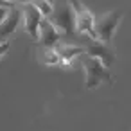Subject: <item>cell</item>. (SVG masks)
Returning a JSON list of instances; mask_svg holds the SVG:
<instances>
[{
    "label": "cell",
    "instance_id": "1",
    "mask_svg": "<svg viewBox=\"0 0 131 131\" xmlns=\"http://www.w3.org/2000/svg\"><path fill=\"white\" fill-rule=\"evenodd\" d=\"M50 24L65 34H72L75 31V18H74V9L68 4V0H52V9L47 15Z\"/></svg>",
    "mask_w": 131,
    "mask_h": 131
},
{
    "label": "cell",
    "instance_id": "2",
    "mask_svg": "<svg viewBox=\"0 0 131 131\" xmlns=\"http://www.w3.org/2000/svg\"><path fill=\"white\" fill-rule=\"evenodd\" d=\"M81 65L84 68L86 74V81H84V88L86 90H93L102 83H111V75L108 72V67H104L97 58L90 56V54H81Z\"/></svg>",
    "mask_w": 131,
    "mask_h": 131
},
{
    "label": "cell",
    "instance_id": "3",
    "mask_svg": "<svg viewBox=\"0 0 131 131\" xmlns=\"http://www.w3.org/2000/svg\"><path fill=\"white\" fill-rule=\"evenodd\" d=\"M122 20V11H108L101 16H93V32L95 38L102 43H110L117 25Z\"/></svg>",
    "mask_w": 131,
    "mask_h": 131
},
{
    "label": "cell",
    "instance_id": "4",
    "mask_svg": "<svg viewBox=\"0 0 131 131\" xmlns=\"http://www.w3.org/2000/svg\"><path fill=\"white\" fill-rule=\"evenodd\" d=\"M20 24H22V9L18 4H13L9 6L6 18L0 24V41H6L13 32H16Z\"/></svg>",
    "mask_w": 131,
    "mask_h": 131
},
{
    "label": "cell",
    "instance_id": "5",
    "mask_svg": "<svg viewBox=\"0 0 131 131\" xmlns=\"http://www.w3.org/2000/svg\"><path fill=\"white\" fill-rule=\"evenodd\" d=\"M18 6H20V9H22V22H24V25H25V31L31 34L32 40H36V38H38V27H40V22H41L43 15L34 7L31 2H27V4H18Z\"/></svg>",
    "mask_w": 131,
    "mask_h": 131
},
{
    "label": "cell",
    "instance_id": "6",
    "mask_svg": "<svg viewBox=\"0 0 131 131\" xmlns=\"http://www.w3.org/2000/svg\"><path fill=\"white\" fill-rule=\"evenodd\" d=\"M61 34L63 32H59L50 24V20L47 16H43L41 22H40V27H38V38H36V41L40 45H43V47H54L61 40Z\"/></svg>",
    "mask_w": 131,
    "mask_h": 131
},
{
    "label": "cell",
    "instance_id": "7",
    "mask_svg": "<svg viewBox=\"0 0 131 131\" xmlns=\"http://www.w3.org/2000/svg\"><path fill=\"white\" fill-rule=\"evenodd\" d=\"M84 50H86V54L97 58L104 67H110V65L115 61V54H113V50H110V49L106 47V43H102V41H99V40H93V38L86 40V47H84Z\"/></svg>",
    "mask_w": 131,
    "mask_h": 131
},
{
    "label": "cell",
    "instance_id": "8",
    "mask_svg": "<svg viewBox=\"0 0 131 131\" xmlns=\"http://www.w3.org/2000/svg\"><path fill=\"white\" fill-rule=\"evenodd\" d=\"M54 49H56V52L61 59V65H68L75 58H79L81 54L86 52L84 47H81V45H68V43H59V41L54 45Z\"/></svg>",
    "mask_w": 131,
    "mask_h": 131
},
{
    "label": "cell",
    "instance_id": "9",
    "mask_svg": "<svg viewBox=\"0 0 131 131\" xmlns=\"http://www.w3.org/2000/svg\"><path fill=\"white\" fill-rule=\"evenodd\" d=\"M38 61L43 65H59L61 63L56 49L54 47H43V45L38 47Z\"/></svg>",
    "mask_w": 131,
    "mask_h": 131
},
{
    "label": "cell",
    "instance_id": "10",
    "mask_svg": "<svg viewBox=\"0 0 131 131\" xmlns=\"http://www.w3.org/2000/svg\"><path fill=\"white\" fill-rule=\"evenodd\" d=\"M31 4H32L43 16H47V15L50 13V9H52V2H49V0H31Z\"/></svg>",
    "mask_w": 131,
    "mask_h": 131
},
{
    "label": "cell",
    "instance_id": "11",
    "mask_svg": "<svg viewBox=\"0 0 131 131\" xmlns=\"http://www.w3.org/2000/svg\"><path fill=\"white\" fill-rule=\"evenodd\" d=\"M7 50H9V43L7 41H0V58H2Z\"/></svg>",
    "mask_w": 131,
    "mask_h": 131
},
{
    "label": "cell",
    "instance_id": "12",
    "mask_svg": "<svg viewBox=\"0 0 131 131\" xmlns=\"http://www.w3.org/2000/svg\"><path fill=\"white\" fill-rule=\"evenodd\" d=\"M7 6H0V24H2V20L6 18V15H7Z\"/></svg>",
    "mask_w": 131,
    "mask_h": 131
},
{
    "label": "cell",
    "instance_id": "13",
    "mask_svg": "<svg viewBox=\"0 0 131 131\" xmlns=\"http://www.w3.org/2000/svg\"><path fill=\"white\" fill-rule=\"evenodd\" d=\"M0 6H7V7H9V6H13V4H11V2H6V0H0Z\"/></svg>",
    "mask_w": 131,
    "mask_h": 131
},
{
    "label": "cell",
    "instance_id": "14",
    "mask_svg": "<svg viewBox=\"0 0 131 131\" xmlns=\"http://www.w3.org/2000/svg\"><path fill=\"white\" fill-rule=\"evenodd\" d=\"M27 2H31V0H15V4H27Z\"/></svg>",
    "mask_w": 131,
    "mask_h": 131
},
{
    "label": "cell",
    "instance_id": "15",
    "mask_svg": "<svg viewBox=\"0 0 131 131\" xmlns=\"http://www.w3.org/2000/svg\"><path fill=\"white\" fill-rule=\"evenodd\" d=\"M6 2H11V4H15V0H6Z\"/></svg>",
    "mask_w": 131,
    "mask_h": 131
},
{
    "label": "cell",
    "instance_id": "16",
    "mask_svg": "<svg viewBox=\"0 0 131 131\" xmlns=\"http://www.w3.org/2000/svg\"><path fill=\"white\" fill-rule=\"evenodd\" d=\"M49 2H52V0H49Z\"/></svg>",
    "mask_w": 131,
    "mask_h": 131
}]
</instances>
